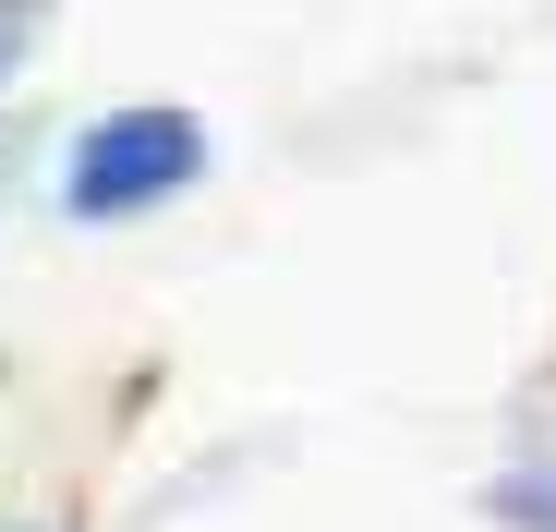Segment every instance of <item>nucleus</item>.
I'll use <instances>...</instances> for the list:
<instances>
[{
  "label": "nucleus",
  "instance_id": "1",
  "mask_svg": "<svg viewBox=\"0 0 556 532\" xmlns=\"http://www.w3.org/2000/svg\"><path fill=\"white\" fill-rule=\"evenodd\" d=\"M206 169H218V134L194 98H122V110H85L61 134V169H49V194L73 230H134L181 194H206Z\"/></svg>",
  "mask_w": 556,
  "mask_h": 532
},
{
  "label": "nucleus",
  "instance_id": "2",
  "mask_svg": "<svg viewBox=\"0 0 556 532\" xmlns=\"http://www.w3.org/2000/svg\"><path fill=\"white\" fill-rule=\"evenodd\" d=\"M484 520H496V532H556V435L520 448V460L484 484Z\"/></svg>",
  "mask_w": 556,
  "mask_h": 532
},
{
  "label": "nucleus",
  "instance_id": "3",
  "mask_svg": "<svg viewBox=\"0 0 556 532\" xmlns=\"http://www.w3.org/2000/svg\"><path fill=\"white\" fill-rule=\"evenodd\" d=\"M49 13H61V0H0V110H13V85L37 73V49H49Z\"/></svg>",
  "mask_w": 556,
  "mask_h": 532
},
{
  "label": "nucleus",
  "instance_id": "4",
  "mask_svg": "<svg viewBox=\"0 0 556 532\" xmlns=\"http://www.w3.org/2000/svg\"><path fill=\"white\" fill-rule=\"evenodd\" d=\"M25 169H37V122H25V110H0V206H13Z\"/></svg>",
  "mask_w": 556,
  "mask_h": 532
},
{
  "label": "nucleus",
  "instance_id": "5",
  "mask_svg": "<svg viewBox=\"0 0 556 532\" xmlns=\"http://www.w3.org/2000/svg\"><path fill=\"white\" fill-rule=\"evenodd\" d=\"M25 532H73V520H25Z\"/></svg>",
  "mask_w": 556,
  "mask_h": 532
}]
</instances>
